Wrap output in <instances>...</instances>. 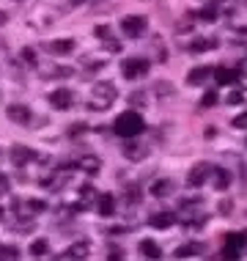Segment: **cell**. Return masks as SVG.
<instances>
[{
    "instance_id": "6da1fadb",
    "label": "cell",
    "mask_w": 247,
    "mask_h": 261,
    "mask_svg": "<svg viewBox=\"0 0 247 261\" xmlns=\"http://www.w3.org/2000/svg\"><path fill=\"white\" fill-rule=\"evenodd\" d=\"M116 135L118 138H124V140H132V138H138L140 132L146 129V124H143V116H140L138 110H124L121 116L116 118Z\"/></svg>"
},
{
    "instance_id": "7a4b0ae2",
    "label": "cell",
    "mask_w": 247,
    "mask_h": 261,
    "mask_svg": "<svg viewBox=\"0 0 247 261\" xmlns=\"http://www.w3.org/2000/svg\"><path fill=\"white\" fill-rule=\"evenodd\" d=\"M118 91L113 83H96L94 88H91V99H88V108L91 110H107L113 102H116Z\"/></svg>"
},
{
    "instance_id": "3957f363",
    "label": "cell",
    "mask_w": 247,
    "mask_h": 261,
    "mask_svg": "<svg viewBox=\"0 0 247 261\" xmlns=\"http://www.w3.org/2000/svg\"><path fill=\"white\" fill-rule=\"evenodd\" d=\"M121 74L126 80H140V77L148 74V61L146 58H126L121 66Z\"/></svg>"
},
{
    "instance_id": "277c9868",
    "label": "cell",
    "mask_w": 247,
    "mask_h": 261,
    "mask_svg": "<svg viewBox=\"0 0 247 261\" xmlns=\"http://www.w3.org/2000/svg\"><path fill=\"white\" fill-rule=\"evenodd\" d=\"M146 28H148V19H146V17H138V14L124 17V22H121L124 36H129V39H140V36L146 33Z\"/></svg>"
},
{
    "instance_id": "5b68a950",
    "label": "cell",
    "mask_w": 247,
    "mask_h": 261,
    "mask_svg": "<svg viewBox=\"0 0 247 261\" xmlns=\"http://www.w3.org/2000/svg\"><path fill=\"white\" fill-rule=\"evenodd\" d=\"M11 206H14V215H22V217H36L47 209L44 201H19V198L14 201Z\"/></svg>"
},
{
    "instance_id": "8992f818",
    "label": "cell",
    "mask_w": 247,
    "mask_h": 261,
    "mask_svg": "<svg viewBox=\"0 0 247 261\" xmlns=\"http://www.w3.org/2000/svg\"><path fill=\"white\" fill-rule=\"evenodd\" d=\"M211 171H214V168H211L209 162H198V165H193V171H189V176H187V185H189V187L206 185V179H209Z\"/></svg>"
},
{
    "instance_id": "52a82bcc",
    "label": "cell",
    "mask_w": 247,
    "mask_h": 261,
    "mask_svg": "<svg viewBox=\"0 0 247 261\" xmlns=\"http://www.w3.org/2000/svg\"><path fill=\"white\" fill-rule=\"evenodd\" d=\"M49 105H52L55 110H69L74 105V94L69 88H55L52 94H49Z\"/></svg>"
},
{
    "instance_id": "ba28073f",
    "label": "cell",
    "mask_w": 247,
    "mask_h": 261,
    "mask_svg": "<svg viewBox=\"0 0 247 261\" xmlns=\"http://www.w3.org/2000/svg\"><path fill=\"white\" fill-rule=\"evenodd\" d=\"M36 160V151L33 149H28V146H11V162L17 168H22L28 165V162H33Z\"/></svg>"
},
{
    "instance_id": "9c48e42d",
    "label": "cell",
    "mask_w": 247,
    "mask_h": 261,
    "mask_svg": "<svg viewBox=\"0 0 247 261\" xmlns=\"http://www.w3.org/2000/svg\"><path fill=\"white\" fill-rule=\"evenodd\" d=\"M44 50L49 55H69V53H74V41L72 39H55V41H47Z\"/></svg>"
},
{
    "instance_id": "30bf717a",
    "label": "cell",
    "mask_w": 247,
    "mask_h": 261,
    "mask_svg": "<svg viewBox=\"0 0 247 261\" xmlns=\"http://www.w3.org/2000/svg\"><path fill=\"white\" fill-rule=\"evenodd\" d=\"M244 234H231L228 239H225V250H223V256H228V258H234V256H239L242 253V248H244Z\"/></svg>"
},
{
    "instance_id": "8fae6325",
    "label": "cell",
    "mask_w": 247,
    "mask_h": 261,
    "mask_svg": "<svg viewBox=\"0 0 247 261\" xmlns=\"http://www.w3.org/2000/svg\"><path fill=\"white\" fill-rule=\"evenodd\" d=\"M6 113H9V118L14 124H22V126L31 124V110H28L25 105H9V110H6Z\"/></svg>"
},
{
    "instance_id": "7c38bea8",
    "label": "cell",
    "mask_w": 247,
    "mask_h": 261,
    "mask_svg": "<svg viewBox=\"0 0 247 261\" xmlns=\"http://www.w3.org/2000/svg\"><path fill=\"white\" fill-rule=\"evenodd\" d=\"M39 74L44 80H52V77H72L74 69L72 66H39Z\"/></svg>"
},
{
    "instance_id": "4fadbf2b",
    "label": "cell",
    "mask_w": 247,
    "mask_h": 261,
    "mask_svg": "<svg viewBox=\"0 0 247 261\" xmlns=\"http://www.w3.org/2000/svg\"><path fill=\"white\" fill-rule=\"evenodd\" d=\"M77 168L86 171V173H96L99 168H102V160H99L96 154H83V157L77 160Z\"/></svg>"
},
{
    "instance_id": "5bb4252c",
    "label": "cell",
    "mask_w": 247,
    "mask_h": 261,
    "mask_svg": "<svg viewBox=\"0 0 247 261\" xmlns=\"http://www.w3.org/2000/svg\"><path fill=\"white\" fill-rule=\"evenodd\" d=\"M55 179H44V187L47 190H63L69 185V168H61L58 173H52Z\"/></svg>"
},
{
    "instance_id": "9a60e30c",
    "label": "cell",
    "mask_w": 247,
    "mask_h": 261,
    "mask_svg": "<svg viewBox=\"0 0 247 261\" xmlns=\"http://www.w3.org/2000/svg\"><path fill=\"white\" fill-rule=\"evenodd\" d=\"M173 220H176V217H173V212H154V215H151V220H148V223H151L154 228H171Z\"/></svg>"
},
{
    "instance_id": "2e32d148",
    "label": "cell",
    "mask_w": 247,
    "mask_h": 261,
    "mask_svg": "<svg viewBox=\"0 0 247 261\" xmlns=\"http://www.w3.org/2000/svg\"><path fill=\"white\" fill-rule=\"evenodd\" d=\"M99 215H104V217H113L116 215V198H113L110 193H104V195H99Z\"/></svg>"
},
{
    "instance_id": "e0dca14e",
    "label": "cell",
    "mask_w": 247,
    "mask_h": 261,
    "mask_svg": "<svg viewBox=\"0 0 247 261\" xmlns=\"http://www.w3.org/2000/svg\"><path fill=\"white\" fill-rule=\"evenodd\" d=\"M91 253L88 242H77V245H69L66 250H63V258H86Z\"/></svg>"
},
{
    "instance_id": "ac0fdd59",
    "label": "cell",
    "mask_w": 247,
    "mask_h": 261,
    "mask_svg": "<svg viewBox=\"0 0 247 261\" xmlns=\"http://www.w3.org/2000/svg\"><path fill=\"white\" fill-rule=\"evenodd\" d=\"M140 256H146V258H159V256H162V248L154 242V239H143V242H140Z\"/></svg>"
},
{
    "instance_id": "d6986e66",
    "label": "cell",
    "mask_w": 247,
    "mask_h": 261,
    "mask_svg": "<svg viewBox=\"0 0 247 261\" xmlns=\"http://www.w3.org/2000/svg\"><path fill=\"white\" fill-rule=\"evenodd\" d=\"M209 74H211V69L209 66H201V69H193V72L187 74V83L189 86H198V83H203V80H209Z\"/></svg>"
},
{
    "instance_id": "ffe728a7",
    "label": "cell",
    "mask_w": 247,
    "mask_h": 261,
    "mask_svg": "<svg viewBox=\"0 0 247 261\" xmlns=\"http://www.w3.org/2000/svg\"><path fill=\"white\" fill-rule=\"evenodd\" d=\"M171 190H173V181L159 179V181H154V185H151V195H154V198H162V195H168Z\"/></svg>"
},
{
    "instance_id": "44dd1931",
    "label": "cell",
    "mask_w": 247,
    "mask_h": 261,
    "mask_svg": "<svg viewBox=\"0 0 247 261\" xmlns=\"http://www.w3.org/2000/svg\"><path fill=\"white\" fill-rule=\"evenodd\" d=\"M231 185V173L223 171V168H214V190H225Z\"/></svg>"
},
{
    "instance_id": "7402d4cb",
    "label": "cell",
    "mask_w": 247,
    "mask_h": 261,
    "mask_svg": "<svg viewBox=\"0 0 247 261\" xmlns=\"http://www.w3.org/2000/svg\"><path fill=\"white\" fill-rule=\"evenodd\" d=\"M124 154H126V160H132V162H138V160L146 157V151L140 149L138 143H126V146H124Z\"/></svg>"
},
{
    "instance_id": "603a6c76",
    "label": "cell",
    "mask_w": 247,
    "mask_h": 261,
    "mask_svg": "<svg viewBox=\"0 0 247 261\" xmlns=\"http://www.w3.org/2000/svg\"><path fill=\"white\" fill-rule=\"evenodd\" d=\"M201 250H203L201 245H181V248H176L173 256H176V258H184V256H198Z\"/></svg>"
},
{
    "instance_id": "cb8c5ba5",
    "label": "cell",
    "mask_w": 247,
    "mask_h": 261,
    "mask_svg": "<svg viewBox=\"0 0 247 261\" xmlns=\"http://www.w3.org/2000/svg\"><path fill=\"white\" fill-rule=\"evenodd\" d=\"M49 253V242L47 239H36V242H31V256H47Z\"/></svg>"
},
{
    "instance_id": "d4e9b609",
    "label": "cell",
    "mask_w": 247,
    "mask_h": 261,
    "mask_svg": "<svg viewBox=\"0 0 247 261\" xmlns=\"http://www.w3.org/2000/svg\"><path fill=\"white\" fill-rule=\"evenodd\" d=\"M211 47H214L211 39H195L193 47H189V53H206V50H211Z\"/></svg>"
},
{
    "instance_id": "484cf974",
    "label": "cell",
    "mask_w": 247,
    "mask_h": 261,
    "mask_svg": "<svg viewBox=\"0 0 247 261\" xmlns=\"http://www.w3.org/2000/svg\"><path fill=\"white\" fill-rule=\"evenodd\" d=\"M214 77H217V83H234L236 80V72H234V69H217Z\"/></svg>"
},
{
    "instance_id": "4316f807",
    "label": "cell",
    "mask_w": 247,
    "mask_h": 261,
    "mask_svg": "<svg viewBox=\"0 0 247 261\" xmlns=\"http://www.w3.org/2000/svg\"><path fill=\"white\" fill-rule=\"evenodd\" d=\"M96 69H104V61L102 58H86V69H83V72H86V74H94L96 72Z\"/></svg>"
},
{
    "instance_id": "83f0119b",
    "label": "cell",
    "mask_w": 247,
    "mask_h": 261,
    "mask_svg": "<svg viewBox=\"0 0 247 261\" xmlns=\"http://www.w3.org/2000/svg\"><path fill=\"white\" fill-rule=\"evenodd\" d=\"M22 61L28 66H39V58H36V50H31V47H25L22 50Z\"/></svg>"
},
{
    "instance_id": "f1b7e54d",
    "label": "cell",
    "mask_w": 247,
    "mask_h": 261,
    "mask_svg": "<svg viewBox=\"0 0 247 261\" xmlns=\"http://www.w3.org/2000/svg\"><path fill=\"white\" fill-rule=\"evenodd\" d=\"M19 250L14 248V245H6V248H0V258H17Z\"/></svg>"
},
{
    "instance_id": "f546056e",
    "label": "cell",
    "mask_w": 247,
    "mask_h": 261,
    "mask_svg": "<svg viewBox=\"0 0 247 261\" xmlns=\"http://www.w3.org/2000/svg\"><path fill=\"white\" fill-rule=\"evenodd\" d=\"M138 201H140V187H129V193H126V203H129V206H135Z\"/></svg>"
},
{
    "instance_id": "4dcf8cb0",
    "label": "cell",
    "mask_w": 247,
    "mask_h": 261,
    "mask_svg": "<svg viewBox=\"0 0 247 261\" xmlns=\"http://www.w3.org/2000/svg\"><path fill=\"white\" fill-rule=\"evenodd\" d=\"M94 33H96V39H104V41L110 39V28H107V25H96Z\"/></svg>"
},
{
    "instance_id": "1f68e13d",
    "label": "cell",
    "mask_w": 247,
    "mask_h": 261,
    "mask_svg": "<svg viewBox=\"0 0 247 261\" xmlns=\"http://www.w3.org/2000/svg\"><path fill=\"white\" fill-rule=\"evenodd\" d=\"M171 88H173L171 83H157V94H159V96H171V94H173Z\"/></svg>"
},
{
    "instance_id": "d6a6232c",
    "label": "cell",
    "mask_w": 247,
    "mask_h": 261,
    "mask_svg": "<svg viewBox=\"0 0 247 261\" xmlns=\"http://www.w3.org/2000/svg\"><path fill=\"white\" fill-rule=\"evenodd\" d=\"M104 47H107L110 53H121V47H124V44H118V39H113V36H110L107 41H104Z\"/></svg>"
},
{
    "instance_id": "836d02e7",
    "label": "cell",
    "mask_w": 247,
    "mask_h": 261,
    "mask_svg": "<svg viewBox=\"0 0 247 261\" xmlns=\"http://www.w3.org/2000/svg\"><path fill=\"white\" fill-rule=\"evenodd\" d=\"M214 102H217V94H214V91H209V94L201 99V108H209V105H214Z\"/></svg>"
},
{
    "instance_id": "e575fe53",
    "label": "cell",
    "mask_w": 247,
    "mask_h": 261,
    "mask_svg": "<svg viewBox=\"0 0 247 261\" xmlns=\"http://www.w3.org/2000/svg\"><path fill=\"white\" fill-rule=\"evenodd\" d=\"M83 129H86V124H72L69 126V135L77 138V135H83Z\"/></svg>"
},
{
    "instance_id": "d590c367",
    "label": "cell",
    "mask_w": 247,
    "mask_h": 261,
    "mask_svg": "<svg viewBox=\"0 0 247 261\" xmlns=\"http://www.w3.org/2000/svg\"><path fill=\"white\" fill-rule=\"evenodd\" d=\"M234 126L244 129V126H247V113H242V116H236V118H234Z\"/></svg>"
},
{
    "instance_id": "8d00e7d4",
    "label": "cell",
    "mask_w": 247,
    "mask_h": 261,
    "mask_svg": "<svg viewBox=\"0 0 247 261\" xmlns=\"http://www.w3.org/2000/svg\"><path fill=\"white\" fill-rule=\"evenodd\" d=\"M6 193H9V176L0 173V195H6Z\"/></svg>"
},
{
    "instance_id": "74e56055",
    "label": "cell",
    "mask_w": 247,
    "mask_h": 261,
    "mask_svg": "<svg viewBox=\"0 0 247 261\" xmlns=\"http://www.w3.org/2000/svg\"><path fill=\"white\" fill-rule=\"evenodd\" d=\"M132 102H135V105H146V94H140V91H138V94H132Z\"/></svg>"
},
{
    "instance_id": "f35d334b",
    "label": "cell",
    "mask_w": 247,
    "mask_h": 261,
    "mask_svg": "<svg viewBox=\"0 0 247 261\" xmlns=\"http://www.w3.org/2000/svg\"><path fill=\"white\" fill-rule=\"evenodd\" d=\"M231 209H234V203H231V201H223V203H220V212H223V215H228Z\"/></svg>"
},
{
    "instance_id": "ab89813d",
    "label": "cell",
    "mask_w": 247,
    "mask_h": 261,
    "mask_svg": "<svg viewBox=\"0 0 247 261\" xmlns=\"http://www.w3.org/2000/svg\"><path fill=\"white\" fill-rule=\"evenodd\" d=\"M110 258H124V250H118V248H113V250H110Z\"/></svg>"
},
{
    "instance_id": "60d3db41",
    "label": "cell",
    "mask_w": 247,
    "mask_h": 261,
    "mask_svg": "<svg viewBox=\"0 0 247 261\" xmlns=\"http://www.w3.org/2000/svg\"><path fill=\"white\" fill-rule=\"evenodd\" d=\"M228 102H242V94H239V91H234V94L228 96Z\"/></svg>"
},
{
    "instance_id": "b9f144b4",
    "label": "cell",
    "mask_w": 247,
    "mask_h": 261,
    "mask_svg": "<svg viewBox=\"0 0 247 261\" xmlns=\"http://www.w3.org/2000/svg\"><path fill=\"white\" fill-rule=\"evenodd\" d=\"M6 19H9V17H6V11H0V25H6Z\"/></svg>"
},
{
    "instance_id": "7bdbcfd3",
    "label": "cell",
    "mask_w": 247,
    "mask_h": 261,
    "mask_svg": "<svg viewBox=\"0 0 247 261\" xmlns=\"http://www.w3.org/2000/svg\"><path fill=\"white\" fill-rule=\"evenodd\" d=\"M6 220V212H3V206H0V223H3Z\"/></svg>"
}]
</instances>
